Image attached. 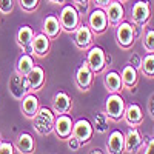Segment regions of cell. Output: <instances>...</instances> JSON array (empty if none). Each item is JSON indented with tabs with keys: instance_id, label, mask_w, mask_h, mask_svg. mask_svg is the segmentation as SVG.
<instances>
[{
	"instance_id": "cell-5",
	"label": "cell",
	"mask_w": 154,
	"mask_h": 154,
	"mask_svg": "<svg viewBox=\"0 0 154 154\" xmlns=\"http://www.w3.org/2000/svg\"><path fill=\"white\" fill-rule=\"evenodd\" d=\"M86 63L91 68L94 74H99L105 69L106 66V54L100 46H89L88 56H86Z\"/></svg>"
},
{
	"instance_id": "cell-37",
	"label": "cell",
	"mask_w": 154,
	"mask_h": 154,
	"mask_svg": "<svg viewBox=\"0 0 154 154\" xmlns=\"http://www.w3.org/2000/svg\"><path fill=\"white\" fill-rule=\"evenodd\" d=\"M111 2H112V0H94L96 6H99V8H106Z\"/></svg>"
},
{
	"instance_id": "cell-20",
	"label": "cell",
	"mask_w": 154,
	"mask_h": 154,
	"mask_svg": "<svg viewBox=\"0 0 154 154\" xmlns=\"http://www.w3.org/2000/svg\"><path fill=\"white\" fill-rule=\"evenodd\" d=\"M38 99L32 94V93H28L26 96H25L22 99V112L25 117H28V119H32L35 112L38 111Z\"/></svg>"
},
{
	"instance_id": "cell-11",
	"label": "cell",
	"mask_w": 154,
	"mask_h": 154,
	"mask_svg": "<svg viewBox=\"0 0 154 154\" xmlns=\"http://www.w3.org/2000/svg\"><path fill=\"white\" fill-rule=\"evenodd\" d=\"M74 43L79 49H88L93 43V31L85 23H80L74 31Z\"/></svg>"
},
{
	"instance_id": "cell-38",
	"label": "cell",
	"mask_w": 154,
	"mask_h": 154,
	"mask_svg": "<svg viewBox=\"0 0 154 154\" xmlns=\"http://www.w3.org/2000/svg\"><path fill=\"white\" fill-rule=\"evenodd\" d=\"M74 2H75V5H77V6H83V8H85V6L88 5L89 0H74Z\"/></svg>"
},
{
	"instance_id": "cell-7",
	"label": "cell",
	"mask_w": 154,
	"mask_h": 154,
	"mask_svg": "<svg viewBox=\"0 0 154 154\" xmlns=\"http://www.w3.org/2000/svg\"><path fill=\"white\" fill-rule=\"evenodd\" d=\"M88 26L91 28L93 34H102L106 26H108V17H106V12L103 8H96L91 11V14L88 17Z\"/></svg>"
},
{
	"instance_id": "cell-9",
	"label": "cell",
	"mask_w": 154,
	"mask_h": 154,
	"mask_svg": "<svg viewBox=\"0 0 154 154\" xmlns=\"http://www.w3.org/2000/svg\"><path fill=\"white\" fill-rule=\"evenodd\" d=\"M131 17L133 22L139 26H145V25L149 22L151 19V8L148 5V2L145 0H139V2L134 3L133 9H131Z\"/></svg>"
},
{
	"instance_id": "cell-8",
	"label": "cell",
	"mask_w": 154,
	"mask_h": 154,
	"mask_svg": "<svg viewBox=\"0 0 154 154\" xmlns=\"http://www.w3.org/2000/svg\"><path fill=\"white\" fill-rule=\"evenodd\" d=\"M93 134H94V126H93V123L89 120L79 119L77 122H74V125H72V136L79 139V142L82 145L88 143L89 140H91Z\"/></svg>"
},
{
	"instance_id": "cell-18",
	"label": "cell",
	"mask_w": 154,
	"mask_h": 154,
	"mask_svg": "<svg viewBox=\"0 0 154 154\" xmlns=\"http://www.w3.org/2000/svg\"><path fill=\"white\" fill-rule=\"evenodd\" d=\"M106 146H108V152H112V154L125 152V134L119 130L111 131Z\"/></svg>"
},
{
	"instance_id": "cell-21",
	"label": "cell",
	"mask_w": 154,
	"mask_h": 154,
	"mask_svg": "<svg viewBox=\"0 0 154 154\" xmlns=\"http://www.w3.org/2000/svg\"><path fill=\"white\" fill-rule=\"evenodd\" d=\"M62 31V26H60V22H59V17L56 16H46L45 20H43V32L53 40V38H57L59 34Z\"/></svg>"
},
{
	"instance_id": "cell-28",
	"label": "cell",
	"mask_w": 154,
	"mask_h": 154,
	"mask_svg": "<svg viewBox=\"0 0 154 154\" xmlns=\"http://www.w3.org/2000/svg\"><path fill=\"white\" fill-rule=\"evenodd\" d=\"M140 71H142L146 77H154V53H149L142 59Z\"/></svg>"
},
{
	"instance_id": "cell-4",
	"label": "cell",
	"mask_w": 154,
	"mask_h": 154,
	"mask_svg": "<svg viewBox=\"0 0 154 154\" xmlns=\"http://www.w3.org/2000/svg\"><path fill=\"white\" fill-rule=\"evenodd\" d=\"M9 93L17 100H22L28 93H31V88H29L26 75H22L17 71L12 74V77L9 79Z\"/></svg>"
},
{
	"instance_id": "cell-1",
	"label": "cell",
	"mask_w": 154,
	"mask_h": 154,
	"mask_svg": "<svg viewBox=\"0 0 154 154\" xmlns=\"http://www.w3.org/2000/svg\"><path fill=\"white\" fill-rule=\"evenodd\" d=\"M54 111H51L46 106H40L32 117V128L40 136H48L54 130Z\"/></svg>"
},
{
	"instance_id": "cell-36",
	"label": "cell",
	"mask_w": 154,
	"mask_h": 154,
	"mask_svg": "<svg viewBox=\"0 0 154 154\" xmlns=\"http://www.w3.org/2000/svg\"><path fill=\"white\" fill-rule=\"evenodd\" d=\"M148 114L154 119V94H152V96L149 97V100H148Z\"/></svg>"
},
{
	"instance_id": "cell-13",
	"label": "cell",
	"mask_w": 154,
	"mask_h": 154,
	"mask_svg": "<svg viewBox=\"0 0 154 154\" xmlns=\"http://www.w3.org/2000/svg\"><path fill=\"white\" fill-rule=\"evenodd\" d=\"M51 46V38L45 34V32H38L34 34V38L31 42V54H34L35 57H45L49 51Z\"/></svg>"
},
{
	"instance_id": "cell-6",
	"label": "cell",
	"mask_w": 154,
	"mask_h": 154,
	"mask_svg": "<svg viewBox=\"0 0 154 154\" xmlns=\"http://www.w3.org/2000/svg\"><path fill=\"white\" fill-rule=\"evenodd\" d=\"M136 32L134 28L131 26V23L128 22H120L116 28V40L122 48H130L134 45Z\"/></svg>"
},
{
	"instance_id": "cell-39",
	"label": "cell",
	"mask_w": 154,
	"mask_h": 154,
	"mask_svg": "<svg viewBox=\"0 0 154 154\" xmlns=\"http://www.w3.org/2000/svg\"><path fill=\"white\" fill-rule=\"evenodd\" d=\"M48 2H49V3H54V5H62L65 0H48Z\"/></svg>"
},
{
	"instance_id": "cell-29",
	"label": "cell",
	"mask_w": 154,
	"mask_h": 154,
	"mask_svg": "<svg viewBox=\"0 0 154 154\" xmlns=\"http://www.w3.org/2000/svg\"><path fill=\"white\" fill-rule=\"evenodd\" d=\"M143 48L148 53H154V29H146L143 34Z\"/></svg>"
},
{
	"instance_id": "cell-32",
	"label": "cell",
	"mask_w": 154,
	"mask_h": 154,
	"mask_svg": "<svg viewBox=\"0 0 154 154\" xmlns=\"http://www.w3.org/2000/svg\"><path fill=\"white\" fill-rule=\"evenodd\" d=\"M66 142H68V148L71 149V151H77V149H79L80 146H82V143L79 142V139H77V137H74L72 134L66 139Z\"/></svg>"
},
{
	"instance_id": "cell-16",
	"label": "cell",
	"mask_w": 154,
	"mask_h": 154,
	"mask_svg": "<svg viewBox=\"0 0 154 154\" xmlns=\"http://www.w3.org/2000/svg\"><path fill=\"white\" fill-rule=\"evenodd\" d=\"M45 69L42 66H37L34 65V68L26 74V79H28V83H29V88H31V93L32 91H38L43 85H45Z\"/></svg>"
},
{
	"instance_id": "cell-35",
	"label": "cell",
	"mask_w": 154,
	"mask_h": 154,
	"mask_svg": "<svg viewBox=\"0 0 154 154\" xmlns=\"http://www.w3.org/2000/svg\"><path fill=\"white\" fill-rule=\"evenodd\" d=\"M128 63H130V65H133L134 68H140V63H142V57L137 56V54H133V56L130 57V60H128Z\"/></svg>"
},
{
	"instance_id": "cell-14",
	"label": "cell",
	"mask_w": 154,
	"mask_h": 154,
	"mask_svg": "<svg viewBox=\"0 0 154 154\" xmlns=\"http://www.w3.org/2000/svg\"><path fill=\"white\" fill-rule=\"evenodd\" d=\"M106 17H108V23L112 25V26H117L120 22H123L125 17V8L122 5V2H117V0H112V2L106 6Z\"/></svg>"
},
{
	"instance_id": "cell-10",
	"label": "cell",
	"mask_w": 154,
	"mask_h": 154,
	"mask_svg": "<svg viewBox=\"0 0 154 154\" xmlns=\"http://www.w3.org/2000/svg\"><path fill=\"white\" fill-rule=\"evenodd\" d=\"M72 119L69 117L68 114H59L57 117L54 119V133L59 139L66 140L71 134H72Z\"/></svg>"
},
{
	"instance_id": "cell-17",
	"label": "cell",
	"mask_w": 154,
	"mask_h": 154,
	"mask_svg": "<svg viewBox=\"0 0 154 154\" xmlns=\"http://www.w3.org/2000/svg\"><path fill=\"white\" fill-rule=\"evenodd\" d=\"M143 143L142 134L139 133L137 128H131L130 131L125 134V151L126 152H136Z\"/></svg>"
},
{
	"instance_id": "cell-31",
	"label": "cell",
	"mask_w": 154,
	"mask_h": 154,
	"mask_svg": "<svg viewBox=\"0 0 154 154\" xmlns=\"http://www.w3.org/2000/svg\"><path fill=\"white\" fill-rule=\"evenodd\" d=\"M14 8V0H0V12L2 14H9Z\"/></svg>"
},
{
	"instance_id": "cell-3",
	"label": "cell",
	"mask_w": 154,
	"mask_h": 154,
	"mask_svg": "<svg viewBox=\"0 0 154 154\" xmlns=\"http://www.w3.org/2000/svg\"><path fill=\"white\" fill-rule=\"evenodd\" d=\"M125 100L119 93H111L105 102V112L109 119L112 120H120L123 117V112H125Z\"/></svg>"
},
{
	"instance_id": "cell-25",
	"label": "cell",
	"mask_w": 154,
	"mask_h": 154,
	"mask_svg": "<svg viewBox=\"0 0 154 154\" xmlns=\"http://www.w3.org/2000/svg\"><path fill=\"white\" fill-rule=\"evenodd\" d=\"M32 38H34V31H32L31 26H22V28H19L17 35H16V40H17V45L20 48L31 46Z\"/></svg>"
},
{
	"instance_id": "cell-34",
	"label": "cell",
	"mask_w": 154,
	"mask_h": 154,
	"mask_svg": "<svg viewBox=\"0 0 154 154\" xmlns=\"http://www.w3.org/2000/svg\"><path fill=\"white\" fill-rule=\"evenodd\" d=\"M142 149H143L142 152H145V154H154V137H148L146 143L143 145Z\"/></svg>"
},
{
	"instance_id": "cell-2",
	"label": "cell",
	"mask_w": 154,
	"mask_h": 154,
	"mask_svg": "<svg viewBox=\"0 0 154 154\" xmlns=\"http://www.w3.org/2000/svg\"><path fill=\"white\" fill-rule=\"evenodd\" d=\"M59 22L63 31L74 32L75 28L80 25V12L72 5H65L59 14Z\"/></svg>"
},
{
	"instance_id": "cell-23",
	"label": "cell",
	"mask_w": 154,
	"mask_h": 154,
	"mask_svg": "<svg viewBox=\"0 0 154 154\" xmlns=\"http://www.w3.org/2000/svg\"><path fill=\"white\" fill-rule=\"evenodd\" d=\"M120 77H122V83L123 86L126 88H134L136 83H137V79H139V74H137V68H134L133 65H125L122 72H120Z\"/></svg>"
},
{
	"instance_id": "cell-24",
	"label": "cell",
	"mask_w": 154,
	"mask_h": 154,
	"mask_svg": "<svg viewBox=\"0 0 154 154\" xmlns=\"http://www.w3.org/2000/svg\"><path fill=\"white\" fill-rule=\"evenodd\" d=\"M105 86L109 93H120L123 83H122V77L119 72L116 71H109L105 74Z\"/></svg>"
},
{
	"instance_id": "cell-19",
	"label": "cell",
	"mask_w": 154,
	"mask_h": 154,
	"mask_svg": "<svg viewBox=\"0 0 154 154\" xmlns=\"http://www.w3.org/2000/svg\"><path fill=\"white\" fill-rule=\"evenodd\" d=\"M123 117L128 122V125L137 126L139 123H142V120H143V111H142V108H140V105L131 103V105H128L125 108Z\"/></svg>"
},
{
	"instance_id": "cell-15",
	"label": "cell",
	"mask_w": 154,
	"mask_h": 154,
	"mask_svg": "<svg viewBox=\"0 0 154 154\" xmlns=\"http://www.w3.org/2000/svg\"><path fill=\"white\" fill-rule=\"evenodd\" d=\"M71 106H72V100L66 93L59 91V93L54 94V97H53V111L56 114H68L71 111Z\"/></svg>"
},
{
	"instance_id": "cell-26",
	"label": "cell",
	"mask_w": 154,
	"mask_h": 154,
	"mask_svg": "<svg viewBox=\"0 0 154 154\" xmlns=\"http://www.w3.org/2000/svg\"><path fill=\"white\" fill-rule=\"evenodd\" d=\"M34 59H32V56L31 54H28V53H25V54H22L20 57H19V60H17V65H16V71L19 72V74H22V75H26L32 68H34Z\"/></svg>"
},
{
	"instance_id": "cell-27",
	"label": "cell",
	"mask_w": 154,
	"mask_h": 154,
	"mask_svg": "<svg viewBox=\"0 0 154 154\" xmlns=\"http://www.w3.org/2000/svg\"><path fill=\"white\" fill-rule=\"evenodd\" d=\"M108 119H109V117L106 116L105 111H99V112L94 116V123H93L94 130H96L97 133H106L108 128H109Z\"/></svg>"
},
{
	"instance_id": "cell-22",
	"label": "cell",
	"mask_w": 154,
	"mask_h": 154,
	"mask_svg": "<svg viewBox=\"0 0 154 154\" xmlns=\"http://www.w3.org/2000/svg\"><path fill=\"white\" fill-rule=\"evenodd\" d=\"M14 148L17 149V152H32L35 148V142L31 134L22 133V134H19V137L16 140Z\"/></svg>"
},
{
	"instance_id": "cell-30",
	"label": "cell",
	"mask_w": 154,
	"mask_h": 154,
	"mask_svg": "<svg viewBox=\"0 0 154 154\" xmlns=\"http://www.w3.org/2000/svg\"><path fill=\"white\" fill-rule=\"evenodd\" d=\"M19 3H20V6H22L25 11L31 12V11H35V9L38 8L40 0H19Z\"/></svg>"
},
{
	"instance_id": "cell-33",
	"label": "cell",
	"mask_w": 154,
	"mask_h": 154,
	"mask_svg": "<svg viewBox=\"0 0 154 154\" xmlns=\"http://www.w3.org/2000/svg\"><path fill=\"white\" fill-rule=\"evenodd\" d=\"M14 145H11L9 142H2L0 140V154H12V152H16L14 151Z\"/></svg>"
},
{
	"instance_id": "cell-12",
	"label": "cell",
	"mask_w": 154,
	"mask_h": 154,
	"mask_svg": "<svg viewBox=\"0 0 154 154\" xmlns=\"http://www.w3.org/2000/svg\"><path fill=\"white\" fill-rule=\"evenodd\" d=\"M93 80H94V72L88 66V63L83 62L75 71V83L82 91H88L93 85Z\"/></svg>"
},
{
	"instance_id": "cell-40",
	"label": "cell",
	"mask_w": 154,
	"mask_h": 154,
	"mask_svg": "<svg viewBox=\"0 0 154 154\" xmlns=\"http://www.w3.org/2000/svg\"><path fill=\"white\" fill-rule=\"evenodd\" d=\"M117 2H126V0H117Z\"/></svg>"
}]
</instances>
